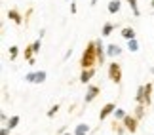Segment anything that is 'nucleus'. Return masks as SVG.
<instances>
[{
  "mask_svg": "<svg viewBox=\"0 0 154 135\" xmlns=\"http://www.w3.org/2000/svg\"><path fill=\"white\" fill-rule=\"evenodd\" d=\"M46 78H48L46 70H36V78H34V84H44Z\"/></svg>",
  "mask_w": 154,
  "mask_h": 135,
  "instance_id": "a211bd4d",
  "label": "nucleus"
},
{
  "mask_svg": "<svg viewBox=\"0 0 154 135\" xmlns=\"http://www.w3.org/2000/svg\"><path fill=\"white\" fill-rule=\"evenodd\" d=\"M120 32H122V38H126V40L135 38V29H133V27H124Z\"/></svg>",
  "mask_w": 154,
  "mask_h": 135,
  "instance_id": "ddd939ff",
  "label": "nucleus"
},
{
  "mask_svg": "<svg viewBox=\"0 0 154 135\" xmlns=\"http://www.w3.org/2000/svg\"><path fill=\"white\" fill-rule=\"evenodd\" d=\"M99 93H101V87L95 86V84H88V90H86V97H84V103H91Z\"/></svg>",
  "mask_w": 154,
  "mask_h": 135,
  "instance_id": "20e7f679",
  "label": "nucleus"
},
{
  "mask_svg": "<svg viewBox=\"0 0 154 135\" xmlns=\"http://www.w3.org/2000/svg\"><path fill=\"white\" fill-rule=\"evenodd\" d=\"M109 80L114 82V84H120L122 82V67H120V63L112 61L109 65Z\"/></svg>",
  "mask_w": 154,
  "mask_h": 135,
  "instance_id": "f03ea898",
  "label": "nucleus"
},
{
  "mask_svg": "<svg viewBox=\"0 0 154 135\" xmlns=\"http://www.w3.org/2000/svg\"><path fill=\"white\" fill-rule=\"evenodd\" d=\"M152 8H154V0H152Z\"/></svg>",
  "mask_w": 154,
  "mask_h": 135,
  "instance_id": "7c9ffc66",
  "label": "nucleus"
},
{
  "mask_svg": "<svg viewBox=\"0 0 154 135\" xmlns=\"http://www.w3.org/2000/svg\"><path fill=\"white\" fill-rule=\"evenodd\" d=\"M57 112H59V105L55 103V105H51V107H50V110L46 112V116H48V118H53V116H55Z\"/></svg>",
  "mask_w": 154,
  "mask_h": 135,
  "instance_id": "b1692460",
  "label": "nucleus"
},
{
  "mask_svg": "<svg viewBox=\"0 0 154 135\" xmlns=\"http://www.w3.org/2000/svg\"><path fill=\"white\" fill-rule=\"evenodd\" d=\"M19 122H21V118H19L17 114H14L11 118H8V122H6V126H8L10 130H15V127L19 126Z\"/></svg>",
  "mask_w": 154,
  "mask_h": 135,
  "instance_id": "2eb2a0df",
  "label": "nucleus"
},
{
  "mask_svg": "<svg viewBox=\"0 0 154 135\" xmlns=\"http://www.w3.org/2000/svg\"><path fill=\"white\" fill-rule=\"evenodd\" d=\"M135 101L139 105H145V84L137 87V95H135Z\"/></svg>",
  "mask_w": 154,
  "mask_h": 135,
  "instance_id": "dca6fc26",
  "label": "nucleus"
},
{
  "mask_svg": "<svg viewBox=\"0 0 154 135\" xmlns=\"http://www.w3.org/2000/svg\"><path fill=\"white\" fill-rule=\"evenodd\" d=\"M65 2H70V0H65Z\"/></svg>",
  "mask_w": 154,
  "mask_h": 135,
  "instance_id": "2f4dec72",
  "label": "nucleus"
},
{
  "mask_svg": "<svg viewBox=\"0 0 154 135\" xmlns=\"http://www.w3.org/2000/svg\"><path fill=\"white\" fill-rule=\"evenodd\" d=\"M122 124H124V127H126V131L135 133L137 131V126H139V120L135 118V114H128L126 118L122 120Z\"/></svg>",
  "mask_w": 154,
  "mask_h": 135,
  "instance_id": "7ed1b4c3",
  "label": "nucleus"
},
{
  "mask_svg": "<svg viewBox=\"0 0 154 135\" xmlns=\"http://www.w3.org/2000/svg\"><path fill=\"white\" fill-rule=\"evenodd\" d=\"M8 54H10V61H15L17 55H19V48H17V46H10Z\"/></svg>",
  "mask_w": 154,
  "mask_h": 135,
  "instance_id": "4be33fe9",
  "label": "nucleus"
},
{
  "mask_svg": "<svg viewBox=\"0 0 154 135\" xmlns=\"http://www.w3.org/2000/svg\"><path fill=\"white\" fill-rule=\"evenodd\" d=\"M126 2L129 4V8H131V11H133V15H135V17H139V15H141V11H139L137 0H126Z\"/></svg>",
  "mask_w": 154,
  "mask_h": 135,
  "instance_id": "aec40b11",
  "label": "nucleus"
},
{
  "mask_svg": "<svg viewBox=\"0 0 154 135\" xmlns=\"http://www.w3.org/2000/svg\"><path fill=\"white\" fill-rule=\"evenodd\" d=\"M34 55H36V54H34V50H32V44H31V46H27V48L23 50V57H25L27 61L31 59V57H34Z\"/></svg>",
  "mask_w": 154,
  "mask_h": 135,
  "instance_id": "5701e85b",
  "label": "nucleus"
},
{
  "mask_svg": "<svg viewBox=\"0 0 154 135\" xmlns=\"http://www.w3.org/2000/svg\"><path fill=\"white\" fill-rule=\"evenodd\" d=\"M70 14H76V2L70 0Z\"/></svg>",
  "mask_w": 154,
  "mask_h": 135,
  "instance_id": "cd10ccee",
  "label": "nucleus"
},
{
  "mask_svg": "<svg viewBox=\"0 0 154 135\" xmlns=\"http://www.w3.org/2000/svg\"><path fill=\"white\" fill-rule=\"evenodd\" d=\"M0 120H2V122H8V114H6V112H2V116H0Z\"/></svg>",
  "mask_w": 154,
  "mask_h": 135,
  "instance_id": "c85d7f7f",
  "label": "nucleus"
},
{
  "mask_svg": "<svg viewBox=\"0 0 154 135\" xmlns=\"http://www.w3.org/2000/svg\"><path fill=\"white\" fill-rule=\"evenodd\" d=\"M8 19H11L15 25H21V23H23V15L15 8H11V10H8Z\"/></svg>",
  "mask_w": 154,
  "mask_h": 135,
  "instance_id": "6e6552de",
  "label": "nucleus"
},
{
  "mask_svg": "<svg viewBox=\"0 0 154 135\" xmlns=\"http://www.w3.org/2000/svg\"><path fill=\"white\" fill-rule=\"evenodd\" d=\"M10 131H11V130L6 126V127H2V130H0V135H10Z\"/></svg>",
  "mask_w": 154,
  "mask_h": 135,
  "instance_id": "bb28decb",
  "label": "nucleus"
},
{
  "mask_svg": "<svg viewBox=\"0 0 154 135\" xmlns=\"http://www.w3.org/2000/svg\"><path fill=\"white\" fill-rule=\"evenodd\" d=\"M120 6H122V2L120 0H110L109 2V6H106V8H109V14H118V11H120Z\"/></svg>",
  "mask_w": 154,
  "mask_h": 135,
  "instance_id": "f8f14e48",
  "label": "nucleus"
},
{
  "mask_svg": "<svg viewBox=\"0 0 154 135\" xmlns=\"http://www.w3.org/2000/svg\"><path fill=\"white\" fill-rule=\"evenodd\" d=\"M152 84H154V82H152Z\"/></svg>",
  "mask_w": 154,
  "mask_h": 135,
  "instance_id": "473e14b6",
  "label": "nucleus"
},
{
  "mask_svg": "<svg viewBox=\"0 0 154 135\" xmlns=\"http://www.w3.org/2000/svg\"><path fill=\"white\" fill-rule=\"evenodd\" d=\"M95 48H97V63H105L106 59V48H105V44H103V38H97L95 40Z\"/></svg>",
  "mask_w": 154,
  "mask_h": 135,
  "instance_id": "39448f33",
  "label": "nucleus"
},
{
  "mask_svg": "<svg viewBox=\"0 0 154 135\" xmlns=\"http://www.w3.org/2000/svg\"><path fill=\"white\" fill-rule=\"evenodd\" d=\"M145 110H146V105H139L137 103V109H135V118H137V120H143Z\"/></svg>",
  "mask_w": 154,
  "mask_h": 135,
  "instance_id": "6ab92c4d",
  "label": "nucleus"
},
{
  "mask_svg": "<svg viewBox=\"0 0 154 135\" xmlns=\"http://www.w3.org/2000/svg\"><path fill=\"white\" fill-rule=\"evenodd\" d=\"M40 48H42V38L38 36V38L32 42V50H34V54H40Z\"/></svg>",
  "mask_w": 154,
  "mask_h": 135,
  "instance_id": "393cba45",
  "label": "nucleus"
},
{
  "mask_svg": "<svg viewBox=\"0 0 154 135\" xmlns=\"http://www.w3.org/2000/svg\"><path fill=\"white\" fill-rule=\"evenodd\" d=\"M63 135H74V133H70V131H67V133H63Z\"/></svg>",
  "mask_w": 154,
  "mask_h": 135,
  "instance_id": "c756f323",
  "label": "nucleus"
},
{
  "mask_svg": "<svg viewBox=\"0 0 154 135\" xmlns=\"http://www.w3.org/2000/svg\"><path fill=\"white\" fill-rule=\"evenodd\" d=\"M34 78H36V70H31L25 74V82H29V84H34Z\"/></svg>",
  "mask_w": 154,
  "mask_h": 135,
  "instance_id": "a878e982",
  "label": "nucleus"
},
{
  "mask_svg": "<svg viewBox=\"0 0 154 135\" xmlns=\"http://www.w3.org/2000/svg\"><path fill=\"white\" fill-rule=\"evenodd\" d=\"M112 116H114V120L122 122V120H124V118H126V116H128V112H126V110H124V109H116V110H114V114H112Z\"/></svg>",
  "mask_w": 154,
  "mask_h": 135,
  "instance_id": "412c9836",
  "label": "nucleus"
},
{
  "mask_svg": "<svg viewBox=\"0 0 154 135\" xmlns=\"http://www.w3.org/2000/svg\"><path fill=\"white\" fill-rule=\"evenodd\" d=\"M95 63H97V48H95V40H91L84 48V54L80 57V67L91 69V67H95Z\"/></svg>",
  "mask_w": 154,
  "mask_h": 135,
  "instance_id": "f257e3e1",
  "label": "nucleus"
},
{
  "mask_svg": "<svg viewBox=\"0 0 154 135\" xmlns=\"http://www.w3.org/2000/svg\"><path fill=\"white\" fill-rule=\"evenodd\" d=\"M106 55L109 57H118V55H122V48L118 44H109L106 46Z\"/></svg>",
  "mask_w": 154,
  "mask_h": 135,
  "instance_id": "1a4fd4ad",
  "label": "nucleus"
},
{
  "mask_svg": "<svg viewBox=\"0 0 154 135\" xmlns=\"http://www.w3.org/2000/svg\"><path fill=\"white\" fill-rule=\"evenodd\" d=\"M128 50L131 51V54H137V51H139V42H137V38L128 40Z\"/></svg>",
  "mask_w": 154,
  "mask_h": 135,
  "instance_id": "f3484780",
  "label": "nucleus"
},
{
  "mask_svg": "<svg viewBox=\"0 0 154 135\" xmlns=\"http://www.w3.org/2000/svg\"><path fill=\"white\" fill-rule=\"evenodd\" d=\"M152 87H154V84H145V105L146 107H150V103H152V99H150Z\"/></svg>",
  "mask_w": 154,
  "mask_h": 135,
  "instance_id": "4468645a",
  "label": "nucleus"
},
{
  "mask_svg": "<svg viewBox=\"0 0 154 135\" xmlns=\"http://www.w3.org/2000/svg\"><path fill=\"white\" fill-rule=\"evenodd\" d=\"M114 110H116V105L114 103H106L105 107L101 109V112H99V122H103V120H106L110 114H114Z\"/></svg>",
  "mask_w": 154,
  "mask_h": 135,
  "instance_id": "423d86ee",
  "label": "nucleus"
},
{
  "mask_svg": "<svg viewBox=\"0 0 154 135\" xmlns=\"http://www.w3.org/2000/svg\"><path fill=\"white\" fill-rule=\"evenodd\" d=\"M116 29V23H110V21H106L105 25H103V31H101V34H103V38H106V36H110L112 34V31Z\"/></svg>",
  "mask_w": 154,
  "mask_h": 135,
  "instance_id": "9d476101",
  "label": "nucleus"
},
{
  "mask_svg": "<svg viewBox=\"0 0 154 135\" xmlns=\"http://www.w3.org/2000/svg\"><path fill=\"white\" fill-rule=\"evenodd\" d=\"M95 72L97 70L95 69H82V72H80V82L82 84H90V80L93 78V76H95Z\"/></svg>",
  "mask_w": 154,
  "mask_h": 135,
  "instance_id": "0eeeda50",
  "label": "nucleus"
},
{
  "mask_svg": "<svg viewBox=\"0 0 154 135\" xmlns=\"http://www.w3.org/2000/svg\"><path fill=\"white\" fill-rule=\"evenodd\" d=\"M90 130H91V127L90 126H88V124H78V126H76L74 127V135H90Z\"/></svg>",
  "mask_w": 154,
  "mask_h": 135,
  "instance_id": "9b49d317",
  "label": "nucleus"
}]
</instances>
